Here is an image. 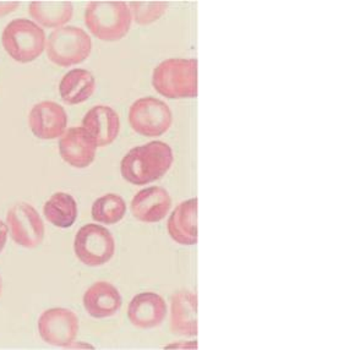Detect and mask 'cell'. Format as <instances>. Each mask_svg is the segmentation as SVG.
<instances>
[{
    "instance_id": "2e32d148",
    "label": "cell",
    "mask_w": 349,
    "mask_h": 350,
    "mask_svg": "<svg viewBox=\"0 0 349 350\" xmlns=\"http://www.w3.org/2000/svg\"><path fill=\"white\" fill-rule=\"evenodd\" d=\"M82 128L88 130L97 142V146H108L119 135L120 119L112 107L94 105L82 119Z\"/></svg>"
},
{
    "instance_id": "d4e9b609",
    "label": "cell",
    "mask_w": 349,
    "mask_h": 350,
    "mask_svg": "<svg viewBox=\"0 0 349 350\" xmlns=\"http://www.w3.org/2000/svg\"><path fill=\"white\" fill-rule=\"evenodd\" d=\"M1 291H3V280L0 277V294H1Z\"/></svg>"
},
{
    "instance_id": "8992f818",
    "label": "cell",
    "mask_w": 349,
    "mask_h": 350,
    "mask_svg": "<svg viewBox=\"0 0 349 350\" xmlns=\"http://www.w3.org/2000/svg\"><path fill=\"white\" fill-rule=\"evenodd\" d=\"M173 114L168 105L156 97H141L129 109V123L135 133L158 137L168 131Z\"/></svg>"
},
{
    "instance_id": "ac0fdd59",
    "label": "cell",
    "mask_w": 349,
    "mask_h": 350,
    "mask_svg": "<svg viewBox=\"0 0 349 350\" xmlns=\"http://www.w3.org/2000/svg\"><path fill=\"white\" fill-rule=\"evenodd\" d=\"M29 12L36 24L59 29L71 20L74 6L69 0H34L29 3Z\"/></svg>"
},
{
    "instance_id": "ba28073f",
    "label": "cell",
    "mask_w": 349,
    "mask_h": 350,
    "mask_svg": "<svg viewBox=\"0 0 349 350\" xmlns=\"http://www.w3.org/2000/svg\"><path fill=\"white\" fill-rule=\"evenodd\" d=\"M6 224L12 241L26 249H35L44 239V223L34 206L14 204L6 215Z\"/></svg>"
},
{
    "instance_id": "7c38bea8",
    "label": "cell",
    "mask_w": 349,
    "mask_h": 350,
    "mask_svg": "<svg viewBox=\"0 0 349 350\" xmlns=\"http://www.w3.org/2000/svg\"><path fill=\"white\" fill-rule=\"evenodd\" d=\"M172 207V198L162 187H146L136 193L130 204L133 216L144 223L161 222Z\"/></svg>"
},
{
    "instance_id": "4fadbf2b",
    "label": "cell",
    "mask_w": 349,
    "mask_h": 350,
    "mask_svg": "<svg viewBox=\"0 0 349 350\" xmlns=\"http://www.w3.org/2000/svg\"><path fill=\"white\" fill-rule=\"evenodd\" d=\"M170 329L174 334L195 337L198 334V295L179 291L170 298Z\"/></svg>"
},
{
    "instance_id": "44dd1931",
    "label": "cell",
    "mask_w": 349,
    "mask_h": 350,
    "mask_svg": "<svg viewBox=\"0 0 349 350\" xmlns=\"http://www.w3.org/2000/svg\"><path fill=\"white\" fill-rule=\"evenodd\" d=\"M127 213V204L122 196L107 193L96 200L91 208L93 221L107 226L120 222Z\"/></svg>"
},
{
    "instance_id": "3957f363",
    "label": "cell",
    "mask_w": 349,
    "mask_h": 350,
    "mask_svg": "<svg viewBox=\"0 0 349 350\" xmlns=\"http://www.w3.org/2000/svg\"><path fill=\"white\" fill-rule=\"evenodd\" d=\"M131 12L122 0H93L85 10V24L101 41L116 42L131 27Z\"/></svg>"
},
{
    "instance_id": "277c9868",
    "label": "cell",
    "mask_w": 349,
    "mask_h": 350,
    "mask_svg": "<svg viewBox=\"0 0 349 350\" xmlns=\"http://www.w3.org/2000/svg\"><path fill=\"white\" fill-rule=\"evenodd\" d=\"M6 53L18 63H31L46 49L44 29L29 18H16L6 25L1 36Z\"/></svg>"
},
{
    "instance_id": "ffe728a7",
    "label": "cell",
    "mask_w": 349,
    "mask_h": 350,
    "mask_svg": "<svg viewBox=\"0 0 349 350\" xmlns=\"http://www.w3.org/2000/svg\"><path fill=\"white\" fill-rule=\"evenodd\" d=\"M47 221L58 228H70L77 218V204L75 199L66 193H55L43 207Z\"/></svg>"
},
{
    "instance_id": "d6986e66",
    "label": "cell",
    "mask_w": 349,
    "mask_h": 350,
    "mask_svg": "<svg viewBox=\"0 0 349 350\" xmlns=\"http://www.w3.org/2000/svg\"><path fill=\"white\" fill-rule=\"evenodd\" d=\"M96 88V79L85 69L68 71L59 83V94L66 105H80L92 96Z\"/></svg>"
},
{
    "instance_id": "7402d4cb",
    "label": "cell",
    "mask_w": 349,
    "mask_h": 350,
    "mask_svg": "<svg viewBox=\"0 0 349 350\" xmlns=\"http://www.w3.org/2000/svg\"><path fill=\"white\" fill-rule=\"evenodd\" d=\"M168 5L164 0H133L129 3V9L136 24L150 25L162 18Z\"/></svg>"
},
{
    "instance_id": "5b68a950",
    "label": "cell",
    "mask_w": 349,
    "mask_h": 350,
    "mask_svg": "<svg viewBox=\"0 0 349 350\" xmlns=\"http://www.w3.org/2000/svg\"><path fill=\"white\" fill-rule=\"evenodd\" d=\"M47 55L59 66L80 64L90 57L92 41L86 31L76 26H63L48 36L46 43Z\"/></svg>"
},
{
    "instance_id": "8fae6325",
    "label": "cell",
    "mask_w": 349,
    "mask_h": 350,
    "mask_svg": "<svg viewBox=\"0 0 349 350\" xmlns=\"http://www.w3.org/2000/svg\"><path fill=\"white\" fill-rule=\"evenodd\" d=\"M97 142L82 126L65 131L59 140V153L66 163L74 168H88L96 158Z\"/></svg>"
},
{
    "instance_id": "5bb4252c",
    "label": "cell",
    "mask_w": 349,
    "mask_h": 350,
    "mask_svg": "<svg viewBox=\"0 0 349 350\" xmlns=\"http://www.w3.org/2000/svg\"><path fill=\"white\" fill-rule=\"evenodd\" d=\"M129 321L144 329L155 328L167 317V304L156 293H140L129 304Z\"/></svg>"
},
{
    "instance_id": "9c48e42d",
    "label": "cell",
    "mask_w": 349,
    "mask_h": 350,
    "mask_svg": "<svg viewBox=\"0 0 349 350\" xmlns=\"http://www.w3.org/2000/svg\"><path fill=\"white\" fill-rule=\"evenodd\" d=\"M79 319L71 310L48 309L38 319V332L48 345L68 348L75 342L79 333Z\"/></svg>"
},
{
    "instance_id": "9a60e30c",
    "label": "cell",
    "mask_w": 349,
    "mask_h": 350,
    "mask_svg": "<svg viewBox=\"0 0 349 350\" xmlns=\"http://www.w3.org/2000/svg\"><path fill=\"white\" fill-rule=\"evenodd\" d=\"M170 238L181 245L198 244V199H189L178 204L167 222Z\"/></svg>"
},
{
    "instance_id": "e0dca14e",
    "label": "cell",
    "mask_w": 349,
    "mask_h": 350,
    "mask_svg": "<svg viewBox=\"0 0 349 350\" xmlns=\"http://www.w3.org/2000/svg\"><path fill=\"white\" fill-rule=\"evenodd\" d=\"M122 304L120 293L108 282L94 283L83 295V308L93 319H107L116 315Z\"/></svg>"
},
{
    "instance_id": "cb8c5ba5",
    "label": "cell",
    "mask_w": 349,
    "mask_h": 350,
    "mask_svg": "<svg viewBox=\"0 0 349 350\" xmlns=\"http://www.w3.org/2000/svg\"><path fill=\"white\" fill-rule=\"evenodd\" d=\"M8 235H9L8 224H5L3 221H0V254H1V251L4 250V247H5Z\"/></svg>"
},
{
    "instance_id": "603a6c76",
    "label": "cell",
    "mask_w": 349,
    "mask_h": 350,
    "mask_svg": "<svg viewBox=\"0 0 349 350\" xmlns=\"http://www.w3.org/2000/svg\"><path fill=\"white\" fill-rule=\"evenodd\" d=\"M18 5H20V1L18 0H5V1L0 0V18L15 12Z\"/></svg>"
},
{
    "instance_id": "52a82bcc",
    "label": "cell",
    "mask_w": 349,
    "mask_h": 350,
    "mask_svg": "<svg viewBox=\"0 0 349 350\" xmlns=\"http://www.w3.org/2000/svg\"><path fill=\"white\" fill-rule=\"evenodd\" d=\"M74 250L83 265L99 267L111 261L116 252V240L103 226L86 224L76 233Z\"/></svg>"
},
{
    "instance_id": "30bf717a",
    "label": "cell",
    "mask_w": 349,
    "mask_h": 350,
    "mask_svg": "<svg viewBox=\"0 0 349 350\" xmlns=\"http://www.w3.org/2000/svg\"><path fill=\"white\" fill-rule=\"evenodd\" d=\"M31 131L41 140L62 137L68 126V114L62 105L44 100L31 109L29 116Z\"/></svg>"
},
{
    "instance_id": "6da1fadb",
    "label": "cell",
    "mask_w": 349,
    "mask_h": 350,
    "mask_svg": "<svg viewBox=\"0 0 349 350\" xmlns=\"http://www.w3.org/2000/svg\"><path fill=\"white\" fill-rule=\"evenodd\" d=\"M174 161L172 147L163 141H152L134 147L120 162V173L133 185H146L161 179Z\"/></svg>"
},
{
    "instance_id": "7a4b0ae2",
    "label": "cell",
    "mask_w": 349,
    "mask_h": 350,
    "mask_svg": "<svg viewBox=\"0 0 349 350\" xmlns=\"http://www.w3.org/2000/svg\"><path fill=\"white\" fill-rule=\"evenodd\" d=\"M152 86L170 100L198 97V60L169 58L158 64L152 74Z\"/></svg>"
}]
</instances>
